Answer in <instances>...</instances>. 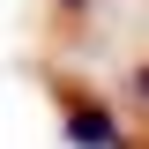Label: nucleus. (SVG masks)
Masks as SVG:
<instances>
[{
	"label": "nucleus",
	"mask_w": 149,
	"mask_h": 149,
	"mask_svg": "<svg viewBox=\"0 0 149 149\" xmlns=\"http://www.w3.org/2000/svg\"><path fill=\"white\" fill-rule=\"evenodd\" d=\"M52 8H60V15H82V8H97V0H52Z\"/></svg>",
	"instance_id": "nucleus-2"
},
{
	"label": "nucleus",
	"mask_w": 149,
	"mask_h": 149,
	"mask_svg": "<svg viewBox=\"0 0 149 149\" xmlns=\"http://www.w3.org/2000/svg\"><path fill=\"white\" fill-rule=\"evenodd\" d=\"M60 142H67V149H127V127H119V112L97 104V97H67Z\"/></svg>",
	"instance_id": "nucleus-1"
},
{
	"label": "nucleus",
	"mask_w": 149,
	"mask_h": 149,
	"mask_svg": "<svg viewBox=\"0 0 149 149\" xmlns=\"http://www.w3.org/2000/svg\"><path fill=\"white\" fill-rule=\"evenodd\" d=\"M134 97H142V104H149V67H134Z\"/></svg>",
	"instance_id": "nucleus-3"
}]
</instances>
